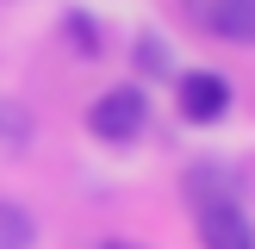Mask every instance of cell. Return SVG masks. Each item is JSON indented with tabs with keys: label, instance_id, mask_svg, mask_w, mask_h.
<instances>
[{
	"label": "cell",
	"instance_id": "7a4b0ae2",
	"mask_svg": "<svg viewBox=\"0 0 255 249\" xmlns=\"http://www.w3.org/2000/svg\"><path fill=\"white\" fill-rule=\"evenodd\" d=\"M231 106H237V87H231V75H218V69H187L181 81H174V112H181L187 124H224Z\"/></svg>",
	"mask_w": 255,
	"mask_h": 249
},
{
	"label": "cell",
	"instance_id": "8992f818",
	"mask_svg": "<svg viewBox=\"0 0 255 249\" xmlns=\"http://www.w3.org/2000/svg\"><path fill=\"white\" fill-rule=\"evenodd\" d=\"M31 137H37L31 106H25V100H6V94H0V156H19Z\"/></svg>",
	"mask_w": 255,
	"mask_h": 249
},
{
	"label": "cell",
	"instance_id": "6da1fadb",
	"mask_svg": "<svg viewBox=\"0 0 255 249\" xmlns=\"http://www.w3.org/2000/svg\"><path fill=\"white\" fill-rule=\"evenodd\" d=\"M87 131H94L100 143H112V149L137 143V137L149 131V94L137 81H119V87H106V94H94V106H87Z\"/></svg>",
	"mask_w": 255,
	"mask_h": 249
},
{
	"label": "cell",
	"instance_id": "3957f363",
	"mask_svg": "<svg viewBox=\"0 0 255 249\" xmlns=\"http://www.w3.org/2000/svg\"><path fill=\"white\" fill-rule=\"evenodd\" d=\"M193 231H199V249H255V224L237 199H218V206H199L193 212Z\"/></svg>",
	"mask_w": 255,
	"mask_h": 249
},
{
	"label": "cell",
	"instance_id": "277c9868",
	"mask_svg": "<svg viewBox=\"0 0 255 249\" xmlns=\"http://www.w3.org/2000/svg\"><path fill=\"white\" fill-rule=\"evenodd\" d=\"M187 12L199 19V31L224 37V44H255V0H187Z\"/></svg>",
	"mask_w": 255,
	"mask_h": 249
},
{
	"label": "cell",
	"instance_id": "ba28073f",
	"mask_svg": "<svg viewBox=\"0 0 255 249\" xmlns=\"http://www.w3.org/2000/svg\"><path fill=\"white\" fill-rule=\"evenodd\" d=\"M131 62H137V75H168L174 50H168V37H162V31H143V37H137V50H131Z\"/></svg>",
	"mask_w": 255,
	"mask_h": 249
},
{
	"label": "cell",
	"instance_id": "52a82bcc",
	"mask_svg": "<svg viewBox=\"0 0 255 249\" xmlns=\"http://www.w3.org/2000/svg\"><path fill=\"white\" fill-rule=\"evenodd\" d=\"M31 243H37V218H31V206L0 199V249H31Z\"/></svg>",
	"mask_w": 255,
	"mask_h": 249
},
{
	"label": "cell",
	"instance_id": "30bf717a",
	"mask_svg": "<svg viewBox=\"0 0 255 249\" xmlns=\"http://www.w3.org/2000/svg\"><path fill=\"white\" fill-rule=\"evenodd\" d=\"M100 249H143V243H131V237H106Z\"/></svg>",
	"mask_w": 255,
	"mask_h": 249
},
{
	"label": "cell",
	"instance_id": "5b68a950",
	"mask_svg": "<svg viewBox=\"0 0 255 249\" xmlns=\"http://www.w3.org/2000/svg\"><path fill=\"white\" fill-rule=\"evenodd\" d=\"M181 193H187V206H218V199H237V174L231 168H218V162H193L187 168V181H181Z\"/></svg>",
	"mask_w": 255,
	"mask_h": 249
},
{
	"label": "cell",
	"instance_id": "9c48e42d",
	"mask_svg": "<svg viewBox=\"0 0 255 249\" xmlns=\"http://www.w3.org/2000/svg\"><path fill=\"white\" fill-rule=\"evenodd\" d=\"M62 37H69L81 56H100V31H94V12H62Z\"/></svg>",
	"mask_w": 255,
	"mask_h": 249
}]
</instances>
